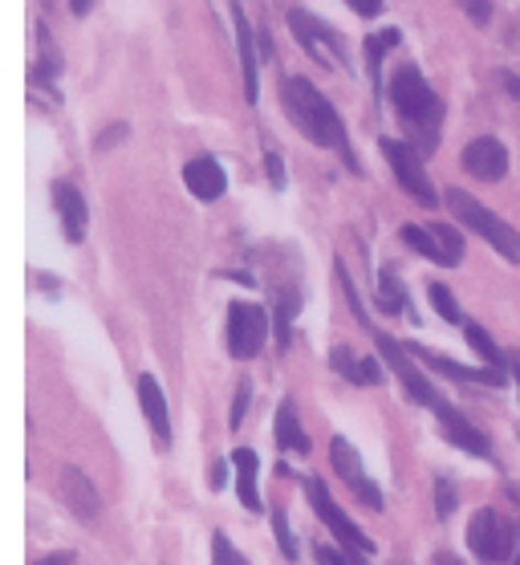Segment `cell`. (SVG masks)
<instances>
[{
	"instance_id": "1",
	"label": "cell",
	"mask_w": 520,
	"mask_h": 565,
	"mask_svg": "<svg viewBox=\"0 0 520 565\" xmlns=\"http://www.w3.org/2000/svg\"><path fill=\"white\" fill-rule=\"evenodd\" d=\"M280 103H285V115L293 118V127L301 130L305 139L318 142V147H330V151H342L346 168L358 171V159H354V151H350L342 118H338V110L321 98L318 86H314L309 77H285Z\"/></svg>"
},
{
	"instance_id": "2",
	"label": "cell",
	"mask_w": 520,
	"mask_h": 565,
	"mask_svg": "<svg viewBox=\"0 0 520 565\" xmlns=\"http://www.w3.org/2000/svg\"><path fill=\"white\" fill-rule=\"evenodd\" d=\"M391 103L403 118V127L415 139H423V151H432L435 139H439V122H444V103L435 98V90L423 82L415 65H403L391 77Z\"/></svg>"
},
{
	"instance_id": "3",
	"label": "cell",
	"mask_w": 520,
	"mask_h": 565,
	"mask_svg": "<svg viewBox=\"0 0 520 565\" xmlns=\"http://www.w3.org/2000/svg\"><path fill=\"white\" fill-rule=\"evenodd\" d=\"M447 207H452V216H456L464 228H471L476 236H484V241H488V245H492L505 260L520 265V232L512 228V224H505V220L496 216V212H488L476 195L459 192V188L447 192Z\"/></svg>"
},
{
	"instance_id": "4",
	"label": "cell",
	"mask_w": 520,
	"mask_h": 565,
	"mask_svg": "<svg viewBox=\"0 0 520 565\" xmlns=\"http://www.w3.org/2000/svg\"><path fill=\"white\" fill-rule=\"evenodd\" d=\"M305 497H309V509L321 516V525H326L333 537L342 541L358 565H367V557H374V541H370L367 533H362V529H358L354 521H350V516L338 509V501H333L330 489L321 484L318 476H309V480H305Z\"/></svg>"
},
{
	"instance_id": "5",
	"label": "cell",
	"mask_w": 520,
	"mask_h": 565,
	"mask_svg": "<svg viewBox=\"0 0 520 565\" xmlns=\"http://www.w3.org/2000/svg\"><path fill=\"white\" fill-rule=\"evenodd\" d=\"M512 541H517V529L508 525L496 509H480L468 525V550L476 553V562L484 565H500L512 557Z\"/></svg>"
},
{
	"instance_id": "6",
	"label": "cell",
	"mask_w": 520,
	"mask_h": 565,
	"mask_svg": "<svg viewBox=\"0 0 520 565\" xmlns=\"http://www.w3.org/2000/svg\"><path fill=\"white\" fill-rule=\"evenodd\" d=\"M382 154H386L394 180L403 183V192L411 195V200H420L423 207L439 204V195H435V188H432V180H427V171H423L415 147H406V142H399V139H382Z\"/></svg>"
},
{
	"instance_id": "7",
	"label": "cell",
	"mask_w": 520,
	"mask_h": 565,
	"mask_svg": "<svg viewBox=\"0 0 520 565\" xmlns=\"http://www.w3.org/2000/svg\"><path fill=\"white\" fill-rule=\"evenodd\" d=\"M268 338V313L248 301L229 306V354L232 359H256Z\"/></svg>"
},
{
	"instance_id": "8",
	"label": "cell",
	"mask_w": 520,
	"mask_h": 565,
	"mask_svg": "<svg viewBox=\"0 0 520 565\" xmlns=\"http://www.w3.org/2000/svg\"><path fill=\"white\" fill-rule=\"evenodd\" d=\"M330 463H333V472L342 476L346 484H350V489L358 492V501L379 513V509H382V489L374 484V480H370L367 472H362V460H358V451L350 448V444H346L342 436H338L330 444Z\"/></svg>"
},
{
	"instance_id": "9",
	"label": "cell",
	"mask_w": 520,
	"mask_h": 565,
	"mask_svg": "<svg viewBox=\"0 0 520 565\" xmlns=\"http://www.w3.org/2000/svg\"><path fill=\"white\" fill-rule=\"evenodd\" d=\"M464 171H468V175H476V180H484V183L505 180V175H508L505 142L492 139V135H484V139H471L468 147H464Z\"/></svg>"
},
{
	"instance_id": "10",
	"label": "cell",
	"mask_w": 520,
	"mask_h": 565,
	"mask_svg": "<svg viewBox=\"0 0 520 565\" xmlns=\"http://www.w3.org/2000/svg\"><path fill=\"white\" fill-rule=\"evenodd\" d=\"M289 25H293V33H297V41H301L314 57H321V62H326V57H330V62H342V38H338L326 21L301 13V9H293Z\"/></svg>"
},
{
	"instance_id": "11",
	"label": "cell",
	"mask_w": 520,
	"mask_h": 565,
	"mask_svg": "<svg viewBox=\"0 0 520 565\" xmlns=\"http://www.w3.org/2000/svg\"><path fill=\"white\" fill-rule=\"evenodd\" d=\"M57 489H62V501L65 509L77 516V521H98V489H94V480H89L82 468H62V480H57Z\"/></svg>"
},
{
	"instance_id": "12",
	"label": "cell",
	"mask_w": 520,
	"mask_h": 565,
	"mask_svg": "<svg viewBox=\"0 0 520 565\" xmlns=\"http://www.w3.org/2000/svg\"><path fill=\"white\" fill-rule=\"evenodd\" d=\"M183 183H188V192L195 195V200L212 204V200L224 195L229 175H224V168H220L212 154H200V159H191L188 168H183Z\"/></svg>"
},
{
	"instance_id": "13",
	"label": "cell",
	"mask_w": 520,
	"mask_h": 565,
	"mask_svg": "<svg viewBox=\"0 0 520 565\" xmlns=\"http://www.w3.org/2000/svg\"><path fill=\"white\" fill-rule=\"evenodd\" d=\"M139 403H142V415H147V424L155 431V444L159 448H171V415H167V398H163V386L155 374H139Z\"/></svg>"
},
{
	"instance_id": "14",
	"label": "cell",
	"mask_w": 520,
	"mask_h": 565,
	"mask_svg": "<svg viewBox=\"0 0 520 565\" xmlns=\"http://www.w3.org/2000/svg\"><path fill=\"white\" fill-rule=\"evenodd\" d=\"M439 427H444V436L456 444V448H464L468 456H484V460H492V444H488V436H484L480 427H471L468 419L459 412H452V407H439Z\"/></svg>"
},
{
	"instance_id": "15",
	"label": "cell",
	"mask_w": 520,
	"mask_h": 565,
	"mask_svg": "<svg viewBox=\"0 0 520 565\" xmlns=\"http://www.w3.org/2000/svg\"><path fill=\"white\" fill-rule=\"evenodd\" d=\"M53 207H57V216H62L65 236H70L74 245H82V236H86V220H89L82 192H77L74 183H53Z\"/></svg>"
},
{
	"instance_id": "16",
	"label": "cell",
	"mask_w": 520,
	"mask_h": 565,
	"mask_svg": "<svg viewBox=\"0 0 520 565\" xmlns=\"http://www.w3.org/2000/svg\"><path fill=\"white\" fill-rule=\"evenodd\" d=\"M415 359H423L432 371L447 374V379H459V383H484V386H505V371H492V366H484V371H471V366H459V362L444 359V354H435V350H423V347H406Z\"/></svg>"
},
{
	"instance_id": "17",
	"label": "cell",
	"mask_w": 520,
	"mask_h": 565,
	"mask_svg": "<svg viewBox=\"0 0 520 565\" xmlns=\"http://www.w3.org/2000/svg\"><path fill=\"white\" fill-rule=\"evenodd\" d=\"M232 468H236V489H241V504L248 513H261V489H256V476H261V456L253 448L232 451Z\"/></svg>"
},
{
	"instance_id": "18",
	"label": "cell",
	"mask_w": 520,
	"mask_h": 565,
	"mask_svg": "<svg viewBox=\"0 0 520 565\" xmlns=\"http://www.w3.org/2000/svg\"><path fill=\"white\" fill-rule=\"evenodd\" d=\"M232 25H236V41H241V70H244V98L248 103H256V50H253V25H248V17H244V9L232 0Z\"/></svg>"
},
{
	"instance_id": "19",
	"label": "cell",
	"mask_w": 520,
	"mask_h": 565,
	"mask_svg": "<svg viewBox=\"0 0 520 565\" xmlns=\"http://www.w3.org/2000/svg\"><path fill=\"white\" fill-rule=\"evenodd\" d=\"M330 362H333V371L342 374V379H350V383H358V386H379L382 383L379 359H354V350L338 347L330 354Z\"/></svg>"
},
{
	"instance_id": "20",
	"label": "cell",
	"mask_w": 520,
	"mask_h": 565,
	"mask_svg": "<svg viewBox=\"0 0 520 565\" xmlns=\"http://www.w3.org/2000/svg\"><path fill=\"white\" fill-rule=\"evenodd\" d=\"M277 444H280V451H297V456H305V451H309V436L301 431L297 407H293L289 398L277 407Z\"/></svg>"
},
{
	"instance_id": "21",
	"label": "cell",
	"mask_w": 520,
	"mask_h": 565,
	"mask_svg": "<svg viewBox=\"0 0 520 565\" xmlns=\"http://www.w3.org/2000/svg\"><path fill=\"white\" fill-rule=\"evenodd\" d=\"M403 245L406 248H415L420 257H427V260H435V265H444V269H452L447 265V253H444V245H439V236H435V228H423V224H403Z\"/></svg>"
},
{
	"instance_id": "22",
	"label": "cell",
	"mask_w": 520,
	"mask_h": 565,
	"mask_svg": "<svg viewBox=\"0 0 520 565\" xmlns=\"http://www.w3.org/2000/svg\"><path fill=\"white\" fill-rule=\"evenodd\" d=\"M464 334H468V347L484 359V366H492V371H505V366H508L505 350L496 347L492 334H488L484 326H476V321H464Z\"/></svg>"
},
{
	"instance_id": "23",
	"label": "cell",
	"mask_w": 520,
	"mask_h": 565,
	"mask_svg": "<svg viewBox=\"0 0 520 565\" xmlns=\"http://www.w3.org/2000/svg\"><path fill=\"white\" fill-rule=\"evenodd\" d=\"M379 306L386 309V313H403L406 309V289H403V281H399V273L394 269L379 273Z\"/></svg>"
},
{
	"instance_id": "24",
	"label": "cell",
	"mask_w": 520,
	"mask_h": 565,
	"mask_svg": "<svg viewBox=\"0 0 520 565\" xmlns=\"http://www.w3.org/2000/svg\"><path fill=\"white\" fill-rule=\"evenodd\" d=\"M427 294H432V306H435V313H439V318H444V321H464V313H459V301L452 297V289H447V285L435 281Z\"/></svg>"
},
{
	"instance_id": "25",
	"label": "cell",
	"mask_w": 520,
	"mask_h": 565,
	"mask_svg": "<svg viewBox=\"0 0 520 565\" xmlns=\"http://www.w3.org/2000/svg\"><path fill=\"white\" fill-rule=\"evenodd\" d=\"M212 565H248V562H244V553L236 550L229 537H224V529H216V533H212Z\"/></svg>"
},
{
	"instance_id": "26",
	"label": "cell",
	"mask_w": 520,
	"mask_h": 565,
	"mask_svg": "<svg viewBox=\"0 0 520 565\" xmlns=\"http://www.w3.org/2000/svg\"><path fill=\"white\" fill-rule=\"evenodd\" d=\"M432 228H435V236H439L444 253H447V265H459V260H464V236H459L452 224H432Z\"/></svg>"
},
{
	"instance_id": "27",
	"label": "cell",
	"mask_w": 520,
	"mask_h": 565,
	"mask_svg": "<svg viewBox=\"0 0 520 565\" xmlns=\"http://www.w3.org/2000/svg\"><path fill=\"white\" fill-rule=\"evenodd\" d=\"M273 533H277L280 553H285L289 562H297V537L289 533V516H285V509H273Z\"/></svg>"
},
{
	"instance_id": "28",
	"label": "cell",
	"mask_w": 520,
	"mask_h": 565,
	"mask_svg": "<svg viewBox=\"0 0 520 565\" xmlns=\"http://www.w3.org/2000/svg\"><path fill=\"white\" fill-rule=\"evenodd\" d=\"M293 313H297V297L280 294V301H277V347L280 350H289V321H293Z\"/></svg>"
},
{
	"instance_id": "29",
	"label": "cell",
	"mask_w": 520,
	"mask_h": 565,
	"mask_svg": "<svg viewBox=\"0 0 520 565\" xmlns=\"http://www.w3.org/2000/svg\"><path fill=\"white\" fill-rule=\"evenodd\" d=\"M435 513L439 516L456 513V489H452L447 480H435Z\"/></svg>"
},
{
	"instance_id": "30",
	"label": "cell",
	"mask_w": 520,
	"mask_h": 565,
	"mask_svg": "<svg viewBox=\"0 0 520 565\" xmlns=\"http://www.w3.org/2000/svg\"><path fill=\"white\" fill-rule=\"evenodd\" d=\"M248 395H253V386H248V383L236 386V403H232V431L244 424V412H248Z\"/></svg>"
},
{
	"instance_id": "31",
	"label": "cell",
	"mask_w": 520,
	"mask_h": 565,
	"mask_svg": "<svg viewBox=\"0 0 520 565\" xmlns=\"http://www.w3.org/2000/svg\"><path fill=\"white\" fill-rule=\"evenodd\" d=\"M456 4L471 17V21H476V25H484V21L492 17V4H488V0H456Z\"/></svg>"
},
{
	"instance_id": "32",
	"label": "cell",
	"mask_w": 520,
	"mask_h": 565,
	"mask_svg": "<svg viewBox=\"0 0 520 565\" xmlns=\"http://www.w3.org/2000/svg\"><path fill=\"white\" fill-rule=\"evenodd\" d=\"M314 557H318V565H350V557H346V553H338L333 550V545H314Z\"/></svg>"
},
{
	"instance_id": "33",
	"label": "cell",
	"mask_w": 520,
	"mask_h": 565,
	"mask_svg": "<svg viewBox=\"0 0 520 565\" xmlns=\"http://www.w3.org/2000/svg\"><path fill=\"white\" fill-rule=\"evenodd\" d=\"M268 180H273V188H285V168H280V154L268 151Z\"/></svg>"
},
{
	"instance_id": "34",
	"label": "cell",
	"mask_w": 520,
	"mask_h": 565,
	"mask_svg": "<svg viewBox=\"0 0 520 565\" xmlns=\"http://www.w3.org/2000/svg\"><path fill=\"white\" fill-rule=\"evenodd\" d=\"M350 9L358 17H379L382 13V0H350Z\"/></svg>"
},
{
	"instance_id": "35",
	"label": "cell",
	"mask_w": 520,
	"mask_h": 565,
	"mask_svg": "<svg viewBox=\"0 0 520 565\" xmlns=\"http://www.w3.org/2000/svg\"><path fill=\"white\" fill-rule=\"evenodd\" d=\"M229 463L232 460H216V463H212V489H224V480H229Z\"/></svg>"
},
{
	"instance_id": "36",
	"label": "cell",
	"mask_w": 520,
	"mask_h": 565,
	"mask_svg": "<svg viewBox=\"0 0 520 565\" xmlns=\"http://www.w3.org/2000/svg\"><path fill=\"white\" fill-rule=\"evenodd\" d=\"M38 565H74V553H53V557H41Z\"/></svg>"
},
{
	"instance_id": "37",
	"label": "cell",
	"mask_w": 520,
	"mask_h": 565,
	"mask_svg": "<svg viewBox=\"0 0 520 565\" xmlns=\"http://www.w3.org/2000/svg\"><path fill=\"white\" fill-rule=\"evenodd\" d=\"M70 9H74L77 17H86L89 9H94V0H70Z\"/></svg>"
},
{
	"instance_id": "38",
	"label": "cell",
	"mask_w": 520,
	"mask_h": 565,
	"mask_svg": "<svg viewBox=\"0 0 520 565\" xmlns=\"http://www.w3.org/2000/svg\"><path fill=\"white\" fill-rule=\"evenodd\" d=\"M505 86H508V94H512V98H520V77L517 74H505Z\"/></svg>"
},
{
	"instance_id": "39",
	"label": "cell",
	"mask_w": 520,
	"mask_h": 565,
	"mask_svg": "<svg viewBox=\"0 0 520 565\" xmlns=\"http://www.w3.org/2000/svg\"><path fill=\"white\" fill-rule=\"evenodd\" d=\"M439 565H459V562H456V557H447V553H444V557H439Z\"/></svg>"
},
{
	"instance_id": "40",
	"label": "cell",
	"mask_w": 520,
	"mask_h": 565,
	"mask_svg": "<svg viewBox=\"0 0 520 565\" xmlns=\"http://www.w3.org/2000/svg\"><path fill=\"white\" fill-rule=\"evenodd\" d=\"M517 565H520V550H517Z\"/></svg>"
},
{
	"instance_id": "41",
	"label": "cell",
	"mask_w": 520,
	"mask_h": 565,
	"mask_svg": "<svg viewBox=\"0 0 520 565\" xmlns=\"http://www.w3.org/2000/svg\"><path fill=\"white\" fill-rule=\"evenodd\" d=\"M346 4H350V0H346Z\"/></svg>"
}]
</instances>
